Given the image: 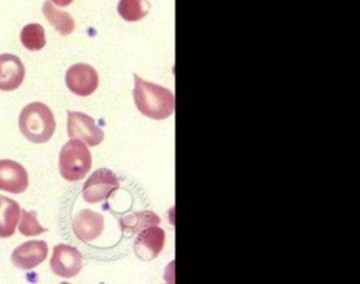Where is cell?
<instances>
[{
  "label": "cell",
  "mask_w": 360,
  "mask_h": 284,
  "mask_svg": "<svg viewBox=\"0 0 360 284\" xmlns=\"http://www.w3.org/2000/svg\"><path fill=\"white\" fill-rule=\"evenodd\" d=\"M104 217L91 209L79 212L73 220V231L83 242H91L104 231Z\"/></svg>",
  "instance_id": "obj_11"
},
{
  "label": "cell",
  "mask_w": 360,
  "mask_h": 284,
  "mask_svg": "<svg viewBox=\"0 0 360 284\" xmlns=\"http://www.w3.org/2000/svg\"><path fill=\"white\" fill-rule=\"evenodd\" d=\"M120 187L119 179L111 170L103 168L96 170L86 181L83 187V198L90 204L106 201Z\"/></svg>",
  "instance_id": "obj_4"
},
{
  "label": "cell",
  "mask_w": 360,
  "mask_h": 284,
  "mask_svg": "<svg viewBox=\"0 0 360 284\" xmlns=\"http://www.w3.org/2000/svg\"><path fill=\"white\" fill-rule=\"evenodd\" d=\"M50 266L56 275L62 278H72L83 267V256L73 246L58 244L54 247Z\"/></svg>",
  "instance_id": "obj_6"
},
{
  "label": "cell",
  "mask_w": 360,
  "mask_h": 284,
  "mask_svg": "<svg viewBox=\"0 0 360 284\" xmlns=\"http://www.w3.org/2000/svg\"><path fill=\"white\" fill-rule=\"evenodd\" d=\"M20 41L30 51H39L46 46L45 30L41 25H28L22 29Z\"/></svg>",
  "instance_id": "obj_17"
},
{
  "label": "cell",
  "mask_w": 360,
  "mask_h": 284,
  "mask_svg": "<svg viewBox=\"0 0 360 284\" xmlns=\"http://www.w3.org/2000/svg\"><path fill=\"white\" fill-rule=\"evenodd\" d=\"M43 12L48 22L63 35H69L75 31V22L71 15L66 12L60 11L52 6L50 1H46Z\"/></svg>",
  "instance_id": "obj_14"
},
{
  "label": "cell",
  "mask_w": 360,
  "mask_h": 284,
  "mask_svg": "<svg viewBox=\"0 0 360 284\" xmlns=\"http://www.w3.org/2000/svg\"><path fill=\"white\" fill-rule=\"evenodd\" d=\"M56 127L53 113L43 103H32L20 113V131L25 138L35 144L48 142L53 136Z\"/></svg>",
  "instance_id": "obj_2"
},
{
  "label": "cell",
  "mask_w": 360,
  "mask_h": 284,
  "mask_svg": "<svg viewBox=\"0 0 360 284\" xmlns=\"http://www.w3.org/2000/svg\"><path fill=\"white\" fill-rule=\"evenodd\" d=\"M28 186V174L20 164L11 160L0 161V191L18 195L26 191Z\"/></svg>",
  "instance_id": "obj_8"
},
{
  "label": "cell",
  "mask_w": 360,
  "mask_h": 284,
  "mask_svg": "<svg viewBox=\"0 0 360 284\" xmlns=\"http://www.w3.org/2000/svg\"><path fill=\"white\" fill-rule=\"evenodd\" d=\"M134 96L139 111L153 120H165L174 111V96L170 90L134 75Z\"/></svg>",
  "instance_id": "obj_1"
},
{
  "label": "cell",
  "mask_w": 360,
  "mask_h": 284,
  "mask_svg": "<svg viewBox=\"0 0 360 284\" xmlns=\"http://www.w3.org/2000/svg\"><path fill=\"white\" fill-rule=\"evenodd\" d=\"M20 212L18 202L0 195V237L9 238L15 233Z\"/></svg>",
  "instance_id": "obj_13"
},
{
  "label": "cell",
  "mask_w": 360,
  "mask_h": 284,
  "mask_svg": "<svg viewBox=\"0 0 360 284\" xmlns=\"http://www.w3.org/2000/svg\"><path fill=\"white\" fill-rule=\"evenodd\" d=\"M165 231L157 225L145 227L140 231L136 241V252L141 259L150 260L163 250Z\"/></svg>",
  "instance_id": "obj_12"
},
{
  "label": "cell",
  "mask_w": 360,
  "mask_h": 284,
  "mask_svg": "<svg viewBox=\"0 0 360 284\" xmlns=\"http://www.w3.org/2000/svg\"><path fill=\"white\" fill-rule=\"evenodd\" d=\"M119 13L127 22H138L148 14L150 5L147 0H121Z\"/></svg>",
  "instance_id": "obj_16"
},
{
  "label": "cell",
  "mask_w": 360,
  "mask_h": 284,
  "mask_svg": "<svg viewBox=\"0 0 360 284\" xmlns=\"http://www.w3.org/2000/svg\"><path fill=\"white\" fill-rule=\"evenodd\" d=\"M160 222L161 219L151 212H134L120 221L123 231L130 233H140L145 227L158 225Z\"/></svg>",
  "instance_id": "obj_15"
},
{
  "label": "cell",
  "mask_w": 360,
  "mask_h": 284,
  "mask_svg": "<svg viewBox=\"0 0 360 284\" xmlns=\"http://www.w3.org/2000/svg\"><path fill=\"white\" fill-rule=\"evenodd\" d=\"M72 1L73 0H52V3L58 7H67V6L71 5Z\"/></svg>",
  "instance_id": "obj_19"
},
{
  "label": "cell",
  "mask_w": 360,
  "mask_h": 284,
  "mask_svg": "<svg viewBox=\"0 0 360 284\" xmlns=\"http://www.w3.org/2000/svg\"><path fill=\"white\" fill-rule=\"evenodd\" d=\"M67 127L69 138H81L88 146H98L104 140L103 130L85 113L68 111Z\"/></svg>",
  "instance_id": "obj_5"
},
{
  "label": "cell",
  "mask_w": 360,
  "mask_h": 284,
  "mask_svg": "<svg viewBox=\"0 0 360 284\" xmlns=\"http://www.w3.org/2000/svg\"><path fill=\"white\" fill-rule=\"evenodd\" d=\"M48 244L45 241H28L18 246L12 254V262L25 271L39 266L48 256Z\"/></svg>",
  "instance_id": "obj_9"
},
{
  "label": "cell",
  "mask_w": 360,
  "mask_h": 284,
  "mask_svg": "<svg viewBox=\"0 0 360 284\" xmlns=\"http://www.w3.org/2000/svg\"><path fill=\"white\" fill-rule=\"evenodd\" d=\"M20 214H22V221H20V231L22 235L27 237H34L47 231V229L44 228L37 221V212L22 209Z\"/></svg>",
  "instance_id": "obj_18"
},
{
  "label": "cell",
  "mask_w": 360,
  "mask_h": 284,
  "mask_svg": "<svg viewBox=\"0 0 360 284\" xmlns=\"http://www.w3.org/2000/svg\"><path fill=\"white\" fill-rule=\"evenodd\" d=\"M26 75L24 64L13 54L0 56V90L13 91L18 89Z\"/></svg>",
  "instance_id": "obj_10"
},
{
  "label": "cell",
  "mask_w": 360,
  "mask_h": 284,
  "mask_svg": "<svg viewBox=\"0 0 360 284\" xmlns=\"http://www.w3.org/2000/svg\"><path fill=\"white\" fill-rule=\"evenodd\" d=\"M66 84L69 90L77 96H91L98 86V72L89 65H75L67 71Z\"/></svg>",
  "instance_id": "obj_7"
},
{
  "label": "cell",
  "mask_w": 360,
  "mask_h": 284,
  "mask_svg": "<svg viewBox=\"0 0 360 284\" xmlns=\"http://www.w3.org/2000/svg\"><path fill=\"white\" fill-rule=\"evenodd\" d=\"M92 157L86 144L77 138L63 147L60 153V172L69 182L82 180L91 169Z\"/></svg>",
  "instance_id": "obj_3"
}]
</instances>
